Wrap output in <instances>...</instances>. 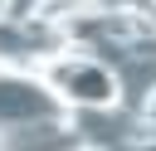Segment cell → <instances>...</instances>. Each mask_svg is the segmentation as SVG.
<instances>
[{"mask_svg":"<svg viewBox=\"0 0 156 151\" xmlns=\"http://www.w3.org/2000/svg\"><path fill=\"white\" fill-rule=\"evenodd\" d=\"M49 122H68V107L49 88V78L34 68H0V141Z\"/></svg>","mask_w":156,"mask_h":151,"instance_id":"cell-1","label":"cell"},{"mask_svg":"<svg viewBox=\"0 0 156 151\" xmlns=\"http://www.w3.org/2000/svg\"><path fill=\"white\" fill-rule=\"evenodd\" d=\"M49 88L63 97V107H83V112H112L122 102V78L98 63V58H83V54H58L49 68H44Z\"/></svg>","mask_w":156,"mask_h":151,"instance_id":"cell-2","label":"cell"},{"mask_svg":"<svg viewBox=\"0 0 156 151\" xmlns=\"http://www.w3.org/2000/svg\"><path fill=\"white\" fill-rule=\"evenodd\" d=\"M34 34L24 29V24H10V19H0V68H24V58H34L44 44H29Z\"/></svg>","mask_w":156,"mask_h":151,"instance_id":"cell-3","label":"cell"},{"mask_svg":"<svg viewBox=\"0 0 156 151\" xmlns=\"http://www.w3.org/2000/svg\"><path fill=\"white\" fill-rule=\"evenodd\" d=\"M141 117H146V127L156 132V88H151V97H146V112H141Z\"/></svg>","mask_w":156,"mask_h":151,"instance_id":"cell-4","label":"cell"},{"mask_svg":"<svg viewBox=\"0 0 156 151\" xmlns=\"http://www.w3.org/2000/svg\"><path fill=\"white\" fill-rule=\"evenodd\" d=\"M5 15H10V0H0V19H5Z\"/></svg>","mask_w":156,"mask_h":151,"instance_id":"cell-5","label":"cell"}]
</instances>
